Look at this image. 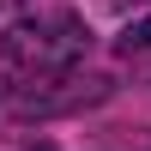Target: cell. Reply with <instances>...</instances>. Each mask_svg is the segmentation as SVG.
Wrapping results in <instances>:
<instances>
[{
  "instance_id": "cell-3",
  "label": "cell",
  "mask_w": 151,
  "mask_h": 151,
  "mask_svg": "<svg viewBox=\"0 0 151 151\" xmlns=\"http://www.w3.org/2000/svg\"><path fill=\"white\" fill-rule=\"evenodd\" d=\"M30 151H55V145H30Z\"/></svg>"
},
{
  "instance_id": "cell-1",
  "label": "cell",
  "mask_w": 151,
  "mask_h": 151,
  "mask_svg": "<svg viewBox=\"0 0 151 151\" xmlns=\"http://www.w3.org/2000/svg\"><path fill=\"white\" fill-rule=\"evenodd\" d=\"M91 48V30L73 12H42V18H18L0 42V60H6L12 79L24 85H48V79H73V67Z\"/></svg>"
},
{
  "instance_id": "cell-2",
  "label": "cell",
  "mask_w": 151,
  "mask_h": 151,
  "mask_svg": "<svg viewBox=\"0 0 151 151\" xmlns=\"http://www.w3.org/2000/svg\"><path fill=\"white\" fill-rule=\"evenodd\" d=\"M127 48H151V18H133L127 24Z\"/></svg>"
}]
</instances>
